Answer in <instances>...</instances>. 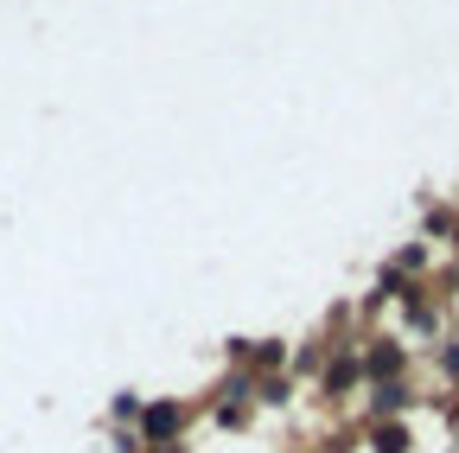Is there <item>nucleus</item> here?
Segmentation results:
<instances>
[{"instance_id":"f257e3e1","label":"nucleus","mask_w":459,"mask_h":453,"mask_svg":"<svg viewBox=\"0 0 459 453\" xmlns=\"http://www.w3.org/2000/svg\"><path fill=\"white\" fill-rule=\"evenodd\" d=\"M172 428H179V409H153L147 415V434H172Z\"/></svg>"}]
</instances>
